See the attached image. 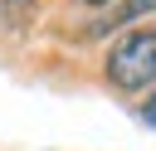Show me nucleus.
<instances>
[{"mask_svg":"<svg viewBox=\"0 0 156 151\" xmlns=\"http://www.w3.org/2000/svg\"><path fill=\"white\" fill-rule=\"evenodd\" d=\"M146 122H156V102H146Z\"/></svg>","mask_w":156,"mask_h":151,"instance_id":"7ed1b4c3","label":"nucleus"},{"mask_svg":"<svg viewBox=\"0 0 156 151\" xmlns=\"http://www.w3.org/2000/svg\"><path fill=\"white\" fill-rule=\"evenodd\" d=\"M107 83L122 93H141L156 83V29H127L107 54Z\"/></svg>","mask_w":156,"mask_h":151,"instance_id":"f257e3e1","label":"nucleus"},{"mask_svg":"<svg viewBox=\"0 0 156 151\" xmlns=\"http://www.w3.org/2000/svg\"><path fill=\"white\" fill-rule=\"evenodd\" d=\"M156 10V0H122L107 19H98V29H122V24H136L141 15H151Z\"/></svg>","mask_w":156,"mask_h":151,"instance_id":"f03ea898","label":"nucleus"},{"mask_svg":"<svg viewBox=\"0 0 156 151\" xmlns=\"http://www.w3.org/2000/svg\"><path fill=\"white\" fill-rule=\"evenodd\" d=\"M78 5H93V10H98V5H112V0H78Z\"/></svg>","mask_w":156,"mask_h":151,"instance_id":"20e7f679","label":"nucleus"}]
</instances>
